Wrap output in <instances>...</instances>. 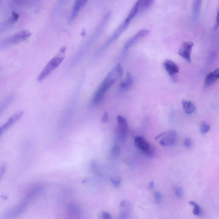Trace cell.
<instances>
[{"label": "cell", "mask_w": 219, "mask_h": 219, "mask_svg": "<svg viewBox=\"0 0 219 219\" xmlns=\"http://www.w3.org/2000/svg\"><path fill=\"white\" fill-rule=\"evenodd\" d=\"M43 189V186L41 185L35 186L29 192L19 204L3 213L1 218H14L20 216L26 211L31 202L42 193Z\"/></svg>", "instance_id": "1"}, {"label": "cell", "mask_w": 219, "mask_h": 219, "mask_svg": "<svg viewBox=\"0 0 219 219\" xmlns=\"http://www.w3.org/2000/svg\"><path fill=\"white\" fill-rule=\"evenodd\" d=\"M66 50L65 47H63L60 50L58 55L53 57L42 70L39 76L38 81H41L50 74L54 70L59 66L65 57V52Z\"/></svg>", "instance_id": "2"}, {"label": "cell", "mask_w": 219, "mask_h": 219, "mask_svg": "<svg viewBox=\"0 0 219 219\" xmlns=\"http://www.w3.org/2000/svg\"><path fill=\"white\" fill-rule=\"evenodd\" d=\"M116 81L117 80L111 75L109 74L107 75V76L94 95L92 102V105L94 106L97 105L101 102L107 91L113 86Z\"/></svg>", "instance_id": "3"}, {"label": "cell", "mask_w": 219, "mask_h": 219, "mask_svg": "<svg viewBox=\"0 0 219 219\" xmlns=\"http://www.w3.org/2000/svg\"><path fill=\"white\" fill-rule=\"evenodd\" d=\"M160 139L159 144L164 146H172L175 145L177 140V134L175 131L171 130L160 133L154 139L156 140Z\"/></svg>", "instance_id": "4"}, {"label": "cell", "mask_w": 219, "mask_h": 219, "mask_svg": "<svg viewBox=\"0 0 219 219\" xmlns=\"http://www.w3.org/2000/svg\"><path fill=\"white\" fill-rule=\"evenodd\" d=\"M31 35V33L28 30H24L20 31L11 36L4 41L0 45V47H5L9 45L18 44L21 43L29 38Z\"/></svg>", "instance_id": "5"}, {"label": "cell", "mask_w": 219, "mask_h": 219, "mask_svg": "<svg viewBox=\"0 0 219 219\" xmlns=\"http://www.w3.org/2000/svg\"><path fill=\"white\" fill-rule=\"evenodd\" d=\"M118 126L117 128V137L119 141L124 142L126 141L128 132V125L126 119L122 116H118L117 118Z\"/></svg>", "instance_id": "6"}, {"label": "cell", "mask_w": 219, "mask_h": 219, "mask_svg": "<svg viewBox=\"0 0 219 219\" xmlns=\"http://www.w3.org/2000/svg\"><path fill=\"white\" fill-rule=\"evenodd\" d=\"M194 44L192 42H184L180 47L179 51V55L187 62L190 63L191 53Z\"/></svg>", "instance_id": "7"}, {"label": "cell", "mask_w": 219, "mask_h": 219, "mask_svg": "<svg viewBox=\"0 0 219 219\" xmlns=\"http://www.w3.org/2000/svg\"><path fill=\"white\" fill-rule=\"evenodd\" d=\"M134 145L138 149L147 155L151 149L149 143L142 136H137L134 138Z\"/></svg>", "instance_id": "8"}, {"label": "cell", "mask_w": 219, "mask_h": 219, "mask_svg": "<svg viewBox=\"0 0 219 219\" xmlns=\"http://www.w3.org/2000/svg\"><path fill=\"white\" fill-rule=\"evenodd\" d=\"M149 33V30H146V29H143V30H140L139 32H138L133 37L126 42L125 47H124L125 50L126 51L128 50L131 47L133 46V44H135L140 39L142 38L143 37H145L146 35L148 34Z\"/></svg>", "instance_id": "9"}, {"label": "cell", "mask_w": 219, "mask_h": 219, "mask_svg": "<svg viewBox=\"0 0 219 219\" xmlns=\"http://www.w3.org/2000/svg\"><path fill=\"white\" fill-rule=\"evenodd\" d=\"M120 211L118 215V218L125 219L128 218L131 210V204L128 200H124L120 204Z\"/></svg>", "instance_id": "10"}, {"label": "cell", "mask_w": 219, "mask_h": 219, "mask_svg": "<svg viewBox=\"0 0 219 219\" xmlns=\"http://www.w3.org/2000/svg\"><path fill=\"white\" fill-rule=\"evenodd\" d=\"M164 68L167 73L171 76H173L179 73L180 69L175 62L170 60H166L163 63Z\"/></svg>", "instance_id": "11"}, {"label": "cell", "mask_w": 219, "mask_h": 219, "mask_svg": "<svg viewBox=\"0 0 219 219\" xmlns=\"http://www.w3.org/2000/svg\"><path fill=\"white\" fill-rule=\"evenodd\" d=\"M219 69L214 70V71L210 72L206 76L204 81L205 87H209L214 84L219 79Z\"/></svg>", "instance_id": "12"}, {"label": "cell", "mask_w": 219, "mask_h": 219, "mask_svg": "<svg viewBox=\"0 0 219 219\" xmlns=\"http://www.w3.org/2000/svg\"><path fill=\"white\" fill-rule=\"evenodd\" d=\"M88 0H76L73 8L71 16V19L73 20L76 17L81 8L86 5Z\"/></svg>", "instance_id": "13"}, {"label": "cell", "mask_w": 219, "mask_h": 219, "mask_svg": "<svg viewBox=\"0 0 219 219\" xmlns=\"http://www.w3.org/2000/svg\"><path fill=\"white\" fill-rule=\"evenodd\" d=\"M129 24V23H128V22H126L125 21H124L123 23L121 24L120 26L118 28L117 30L115 32L113 36H112V37H111V38L109 40L108 43H112V42L116 40V39H117L118 37L121 35V34H122L124 31H125L126 29H127Z\"/></svg>", "instance_id": "14"}, {"label": "cell", "mask_w": 219, "mask_h": 219, "mask_svg": "<svg viewBox=\"0 0 219 219\" xmlns=\"http://www.w3.org/2000/svg\"><path fill=\"white\" fill-rule=\"evenodd\" d=\"M183 109L187 114H192L196 110L195 104L190 101L184 100L182 102Z\"/></svg>", "instance_id": "15"}, {"label": "cell", "mask_w": 219, "mask_h": 219, "mask_svg": "<svg viewBox=\"0 0 219 219\" xmlns=\"http://www.w3.org/2000/svg\"><path fill=\"white\" fill-rule=\"evenodd\" d=\"M68 211L70 215L74 218H78L80 216V209L78 206L74 204H70L68 205Z\"/></svg>", "instance_id": "16"}, {"label": "cell", "mask_w": 219, "mask_h": 219, "mask_svg": "<svg viewBox=\"0 0 219 219\" xmlns=\"http://www.w3.org/2000/svg\"><path fill=\"white\" fill-rule=\"evenodd\" d=\"M154 0H138L137 2L139 12L143 11L150 7L153 4Z\"/></svg>", "instance_id": "17"}, {"label": "cell", "mask_w": 219, "mask_h": 219, "mask_svg": "<svg viewBox=\"0 0 219 219\" xmlns=\"http://www.w3.org/2000/svg\"><path fill=\"white\" fill-rule=\"evenodd\" d=\"M133 80L129 73L126 75V78L120 84V87L123 90H126L130 87L133 84Z\"/></svg>", "instance_id": "18"}, {"label": "cell", "mask_w": 219, "mask_h": 219, "mask_svg": "<svg viewBox=\"0 0 219 219\" xmlns=\"http://www.w3.org/2000/svg\"><path fill=\"white\" fill-rule=\"evenodd\" d=\"M202 0H194L193 12L194 18L197 19L200 15Z\"/></svg>", "instance_id": "19"}, {"label": "cell", "mask_w": 219, "mask_h": 219, "mask_svg": "<svg viewBox=\"0 0 219 219\" xmlns=\"http://www.w3.org/2000/svg\"><path fill=\"white\" fill-rule=\"evenodd\" d=\"M138 13H139V9H138V5H137V3H136L133 8H132V10H131L130 12L129 13L128 16L125 20V21L128 23H130L131 21L132 20L133 18L135 17Z\"/></svg>", "instance_id": "20"}, {"label": "cell", "mask_w": 219, "mask_h": 219, "mask_svg": "<svg viewBox=\"0 0 219 219\" xmlns=\"http://www.w3.org/2000/svg\"><path fill=\"white\" fill-rule=\"evenodd\" d=\"M189 203L194 207L193 213L195 216H200L202 214V209L201 207L196 202L193 201H189Z\"/></svg>", "instance_id": "21"}, {"label": "cell", "mask_w": 219, "mask_h": 219, "mask_svg": "<svg viewBox=\"0 0 219 219\" xmlns=\"http://www.w3.org/2000/svg\"><path fill=\"white\" fill-rule=\"evenodd\" d=\"M121 153L120 149L119 146H115L111 149V154L112 158H116L119 157Z\"/></svg>", "instance_id": "22"}, {"label": "cell", "mask_w": 219, "mask_h": 219, "mask_svg": "<svg viewBox=\"0 0 219 219\" xmlns=\"http://www.w3.org/2000/svg\"><path fill=\"white\" fill-rule=\"evenodd\" d=\"M210 129V126L206 123H202L200 125V131L202 134H205L208 133Z\"/></svg>", "instance_id": "23"}, {"label": "cell", "mask_w": 219, "mask_h": 219, "mask_svg": "<svg viewBox=\"0 0 219 219\" xmlns=\"http://www.w3.org/2000/svg\"><path fill=\"white\" fill-rule=\"evenodd\" d=\"M174 193L177 197L181 198L183 195V190L181 187H176L174 188Z\"/></svg>", "instance_id": "24"}, {"label": "cell", "mask_w": 219, "mask_h": 219, "mask_svg": "<svg viewBox=\"0 0 219 219\" xmlns=\"http://www.w3.org/2000/svg\"><path fill=\"white\" fill-rule=\"evenodd\" d=\"M110 181L112 183L113 185L117 188L119 187L121 183V180L119 178L114 179V178L112 177L110 178Z\"/></svg>", "instance_id": "25"}, {"label": "cell", "mask_w": 219, "mask_h": 219, "mask_svg": "<svg viewBox=\"0 0 219 219\" xmlns=\"http://www.w3.org/2000/svg\"><path fill=\"white\" fill-rule=\"evenodd\" d=\"M154 197L157 203H159L162 200V195L159 192H155L154 193Z\"/></svg>", "instance_id": "26"}, {"label": "cell", "mask_w": 219, "mask_h": 219, "mask_svg": "<svg viewBox=\"0 0 219 219\" xmlns=\"http://www.w3.org/2000/svg\"><path fill=\"white\" fill-rule=\"evenodd\" d=\"M6 165L4 163L0 164V180L4 175L6 170Z\"/></svg>", "instance_id": "27"}, {"label": "cell", "mask_w": 219, "mask_h": 219, "mask_svg": "<svg viewBox=\"0 0 219 219\" xmlns=\"http://www.w3.org/2000/svg\"><path fill=\"white\" fill-rule=\"evenodd\" d=\"M91 169L95 173H98L99 172V167H98V164L96 161L95 160L92 161L91 164Z\"/></svg>", "instance_id": "28"}, {"label": "cell", "mask_w": 219, "mask_h": 219, "mask_svg": "<svg viewBox=\"0 0 219 219\" xmlns=\"http://www.w3.org/2000/svg\"><path fill=\"white\" fill-rule=\"evenodd\" d=\"M184 145L187 148H190L192 145L191 139L189 138H187L185 139L184 140Z\"/></svg>", "instance_id": "29"}, {"label": "cell", "mask_w": 219, "mask_h": 219, "mask_svg": "<svg viewBox=\"0 0 219 219\" xmlns=\"http://www.w3.org/2000/svg\"><path fill=\"white\" fill-rule=\"evenodd\" d=\"M19 16L18 14L17 13L15 12H12V20L14 22H17L18 20V18H19Z\"/></svg>", "instance_id": "30"}, {"label": "cell", "mask_w": 219, "mask_h": 219, "mask_svg": "<svg viewBox=\"0 0 219 219\" xmlns=\"http://www.w3.org/2000/svg\"><path fill=\"white\" fill-rule=\"evenodd\" d=\"M102 216L103 218L105 219H112V217L111 214L107 212H103L102 213Z\"/></svg>", "instance_id": "31"}, {"label": "cell", "mask_w": 219, "mask_h": 219, "mask_svg": "<svg viewBox=\"0 0 219 219\" xmlns=\"http://www.w3.org/2000/svg\"><path fill=\"white\" fill-rule=\"evenodd\" d=\"M108 121V114L107 113H105L104 114L103 117L102 118V123H107Z\"/></svg>", "instance_id": "32"}, {"label": "cell", "mask_w": 219, "mask_h": 219, "mask_svg": "<svg viewBox=\"0 0 219 219\" xmlns=\"http://www.w3.org/2000/svg\"><path fill=\"white\" fill-rule=\"evenodd\" d=\"M219 26V21H218V12L217 14V16H216V22L215 23V26H214V30H216L218 29Z\"/></svg>", "instance_id": "33"}, {"label": "cell", "mask_w": 219, "mask_h": 219, "mask_svg": "<svg viewBox=\"0 0 219 219\" xmlns=\"http://www.w3.org/2000/svg\"><path fill=\"white\" fill-rule=\"evenodd\" d=\"M154 183L153 181H151L150 182L148 188L150 190L154 189Z\"/></svg>", "instance_id": "34"}, {"label": "cell", "mask_w": 219, "mask_h": 219, "mask_svg": "<svg viewBox=\"0 0 219 219\" xmlns=\"http://www.w3.org/2000/svg\"><path fill=\"white\" fill-rule=\"evenodd\" d=\"M1 0H0V3H1Z\"/></svg>", "instance_id": "35"}]
</instances>
